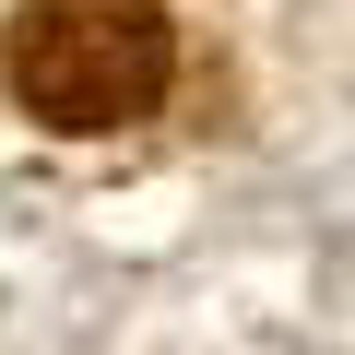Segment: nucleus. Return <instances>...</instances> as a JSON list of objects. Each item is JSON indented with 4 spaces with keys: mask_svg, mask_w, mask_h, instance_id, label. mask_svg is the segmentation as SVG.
<instances>
[{
    "mask_svg": "<svg viewBox=\"0 0 355 355\" xmlns=\"http://www.w3.org/2000/svg\"><path fill=\"white\" fill-rule=\"evenodd\" d=\"M178 24L166 0H24L0 36V83L48 130H130L166 107Z\"/></svg>",
    "mask_w": 355,
    "mask_h": 355,
    "instance_id": "nucleus-1",
    "label": "nucleus"
}]
</instances>
